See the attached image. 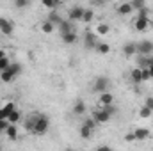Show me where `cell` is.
<instances>
[{"instance_id": "obj_1", "label": "cell", "mask_w": 153, "mask_h": 151, "mask_svg": "<svg viewBox=\"0 0 153 151\" xmlns=\"http://www.w3.org/2000/svg\"><path fill=\"white\" fill-rule=\"evenodd\" d=\"M48 126H50V119L46 115H38V119H36L34 128H32L30 133H34V135H45L48 132Z\"/></svg>"}, {"instance_id": "obj_2", "label": "cell", "mask_w": 153, "mask_h": 151, "mask_svg": "<svg viewBox=\"0 0 153 151\" xmlns=\"http://www.w3.org/2000/svg\"><path fill=\"white\" fill-rule=\"evenodd\" d=\"M150 25H152L150 16H137L135 21H134V29H135L137 32H146V30L150 29Z\"/></svg>"}, {"instance_id": "obj_3", "label": "cell", "mask_w": 153, "mask_h": 151, "mask_svg": "<svg viewBox=\"0 0 153 151\" xmlns=\"http://www.w3.org/2000/svg\"><path fill=\"white\" fill-rule=\"evenodd\" d=\"M153 53V41H141L137 43V55H152Z\"/></svg>"}, {"instance_id": "obj_4", "label": "cell", "mask_w": 153, "mask_h": 151, "mask_svg": "<svg viewBox=\"0 0 153 151\" xmlns=\"http://www.w3.org/2000/svg\"><path fill=\"white\" fill-rule=\"evenodd\" d=\"M111 117H112V115L107 112L103 107H102L100 110H96V112L93 114V119H94L98 124H105V123H109V121H111Z\"/></svg>"}, {"instance_id": "obj_5", "label": "cell", "mask_w": 153, "mask_h": 151, "mask_svg": "<svg viewBox=\"0 0 153 151\" xmlns=\"http://www.w3.org/2000/svg\"><path fill=\"white\" fill-rule=\"evenodd\" d=\"M107 87H109V78H107V76H98V78L94 80L93 89H94L96 93H103V91H107Z\"/></svg>"}, {"instance_id": "obj_6", "label": "cell", "mask_w": 153, "mask_h": 151, "mask_svg": "<svg viewBox=\"0 0 153 151\" xmlns=\"http://www.w3.org/2000/svg\"><path fill=\"white\" fill-rule=\"evenodd\" d=\"M70 21H82V16H84V7L80 5H75L70 9Z\"/></svg>"}, {"instance_id": "obj_7", "label": "cell", "mask_w": 153, "mask_h": 151, "mask_svg": "<svg viewBox=\"0 0 153 151\" xmlns=\"http://www.w3.org/2000/svg\"><path fill=\"white\" fill-rule=\"evenodd\" d=\"M13 110H16V103L14 101H7L5 105H2L0 107V119H7Z\"/></svg>"}, {"instance_id": "obj_8", "label": "cell", "mask_w": 153, "mask_h": 151, "mask_svg": "<svg viewBox=\"0 0 153 151\" xmlns=\"http://www.w3.org/2000/svg\"><path fill=\"white\" fill-rule=\"evenodd\" d=\"M13 30H14L13 23H11L9 20H5V18H0V32H2L4 36H11Z\"/></svg>"}, {"instance_id": "obj_9", "label": "cell", "mask_w": 153, "mask_h": 151, "mask_svg": "<svg viewBox=\"0 0 153 151\" xmlns=\"http://www.w3.org/2000/svg\"><path fill=\"white\" fill-rule=\"evenodd\" d=\"M134 135H135V141H148L152 137V132L148 128H137L134 130Z\"/></svg>"}, {"instance_id": "obj_10", "label": "cell", "mask_w": 153, "mask_h": 151, "mask_svg": "<svg viewBox=\"0 0 153 151\" xmlns=\"http://www.w3.org/2000/svg\"><path fill=\"white\" fill-rule=\"evenodd\" d=\"M123 53H125L126 57H134V55H137V43H134V41L126 43V44L123 46Z\"/></svg>"}, {"instance_id": "obj_11", "label": "cell", "mask_w": 153, "mask_h": 151, "mask_svg": "<svg viewBox=\"0 0 153 151\" xmlns=\"http://www.w3.org/2000/svg\"><path fill=\"white\" fill-rule=\"evenodd\" d=\"M116 11H117L119 16H126V14H130L134 9H132V4H130V2H123V4H119V5L116 7Z\"/></svg>"}, {"instance_id": "obj_12", "label": "cell", "mask_w": 153, "mask_h": 151, "mask_svg": "<svg viewBox=\"0 0 153 151\" xmlns=\"http://www.w3.org/2000/svg\"><path fill=\"white\" fill-rule=\"evenodd\" d=\"M84 46H85L87 50L96 48V36H94V34H91V32H87V34H85V38H84Z\"/></svg>"}, {"instance_id": "obj_13", "label": "cell", "mask_w": 153, "mask_h": 151, "mask_svg": "<svg viewBox=\"0 0 153 151\" xmlns=\"http://www.w3.org/2000/svg\"><path fill=\"white\" fill-rule=\"evenodd\" d=\"M5 137L9 139V141H16L18 139V128H16V124H9L7 126V130H5Z\"/></svg>"}, {"instance_id": "obj_14", "label": "cell", "mask_w": 153, "mask_h": 151, "mask_svg": "<svg viewBox=\"0 0 153 151\" xmlns=\"http://www.w3.org/2000/svg\"><path fill=\"white\" fill-rule=\"evenodd\" d=\"M153 62V59L150 55H139L137 57V64H139V68H150V64Z\"/></svg>"}, {"instance_id": "obj_15", "label": "cell", "mask_w": 153, "mask_h": 151, "mask_svg": "<svg viewBox=\"0 0 153 151\" xmlns=\"http://www.w3.org/2000/svg\"><path fill=\"white\" fill-rule=\"evenodd\" d=\"M61 38H62V43H66V44H73V43L76 41V32L75 30H71V32L61 34Z\"/></svg>"}, {"instance_id": "obj_16", "label": "cell", "mask_w": 153, "mask_h": 151, "mask_svg": "<svg viewBox=\"0 0 153 151\" xmlns=\"http://www.w3.org/2000/svg\"><path fill=\"white\" fill-rule=\"evenodd\" d=\"M130 78H132L134 84H141L143 82V71H141V68H134L132 73H130Z\"/></svg>"}, {"instance_id": "obj_17", "label": "cell", "mask_w": 153, "mask_h": 151, "mask_svg": "<svg viewBox=\"0 0 153 151\" xmlns=\"http://www.w3.org/2000/svg\"><path fill=\"white\" fill-rule=\"evenodd\" d=\"M59 30H61V34L71 32V30H73V25H71V21H70V20H62V21L59 23Z\"/></svg>"}, {"instance_id": "obj_18", "label": "cell", "mask_w": 153, "mask_h": 151, "mask_svg": "<svg viewBox=\"0 0 153 151\" xmlns=\"http://www.w3.org/2000/svg\"><path fill=\"white\" fill-rule=\"evenodd\" d=\"M112 101H114V96H112L111 93H107V91L100 93V103H102V105H109V103H112Z\"/></svg>"}, {"instance_id": "obj_19", "label": "cell", "mask_w": 153, "mask_h": 151, "mask_svg": "<svg viewBox=\"0 0 153 151\" xmlns=\"http://www.w3.org/2000/svg\"><path fill=\"white\" fill-rule=\"evenodd\" d=\"M14 78H16V76L11 73V70H9V68H7V70H4V71H0V80H2V82H5V84L13 82Z\"/></svg>"}, {"instance_id": "obj_20", "label": "cell", "mask_w": 153, "mask_h": 151, "mask_svg": "<svg viewBox=\"0 0 153 151\" xmlns=\"http://www.w3.org/2000/svg\"><path fill=\"white\" fill-rule=\"evenodd\" d=\"M93 18H94V11L89 7V9H84V16H82V21L84 23H91L93 21Z\"/></svg>"}, {"instance_id": "obj_21", "label": "cell", "mask_w": 153, "mask_h": 151, "mask_svg": "<svg viewBox=\"0 0 153 151\" xmlns=\"http://www.w3.org/2000/svg\"><path fill=\"white\" fill-rule=\"evenodd\" d=\"M98 53H102V55H107L109 52H111V46L107 44V43H96V48H94Z\"/></svg>"}, {"instance_id": "obj_22", "label": "cell", "mask_w": 153, "mask_h": 151, "mask_svg": "<svg viewBox=\"0 0 153 151\" xmlns=\"http://www.w3.org/2000/svg\"><path fill=\"white\" fill-rule=\"evenodd\" d=\"M109 32H111V27H109L107 23H100V25L96 27V34H98V36H107Z\"/></svg>"}, {"instance_id": "obj_23", "label": "cell", "mask_w": 153, "mask_h": 151, "mask_svg": "<svg viewBox=\"0 0 153 151\" xmlns=\"http://www.w3.org/2000/svg\"><path fill=\"white\" fill-rule=\"evenodd\" d=\"M91 135H93V128L82 124V126H80V137H82V139H91Z\"/></svg>"}, {"instance_id": "obj_24", "label": "cell", "mask_w": 153, "mask_h": 151, "mask_svg": "<svg viewBox=\"0 0 153 151\" xmlns=\"http://www.w3.org/2000/svg\"><path fill=\"white\" fill-rule=\"evenodd\" d=\"M7 121H9V123H13V124H16L18 121H22V114L18 112V109H16V110H13V112L9 114Z\"/></svg>"}, {"instance_id": "obj_25", "label": "cell", "mask_w": 153, "mask_h": 151, "mask_svg": "<svg viewBox=\"0 0 153 151\" xmlns=\"http://www.w3.org/2000/svg\"><path fill=\"white\" fill-rule=\"evenodd\" d=\"M53 27H55V25H53L52 21L45 20V21H43V25H41V30H43L45 34H52V32H53Z\"/></svg>"}, {"instance_id": "obj_26", "label": "cell", "mask_w": 153, "mask_h": 151, "mask_svg": "<svg viewBox=\"0 0 153 151\" xmlns=\"http://www.w3.org/2000/svg\"><path fill=\"white\" fill-rule=\"evenodd\" d=\"M73 112H75L76 115H82V114L85 112V103H84V101H76L75 105H73Z\"/></svg>"}, {"instance_id": "obj_27", "label": "cell", "mask_w": 153, "mask_h": 151, "mask_svg": "<svg viewBox=\"0 0 153 151\" xmlns=\"http://www.w3.org/2000/svg\"><path fill=\"white\" fill-rule=\"evenodd\" d=\"M48 21H52L53 25H59V23L62 21V18H61V16H59L57 13H53V11H52V13L48 14Z\"/></svg>"}, {"instance_id": "obj_28", "label": "cell", "mask_w": 153, "mask_h": 151, "mask_svg": "<svg viewBox=\"0 0 153 151\" xmlns=\"http://www.w3.org/2000/svg\"><path fill=\"white\" fill-rule=\"evenodd\" d=\"M152 114H153V110H150L148 107H143V109L139 110V117H141V119H150Z\"/></svg>"}, {"instance_id": "obj_29", "label": "cell", "mask_w": 153, "mask_h": 151, "mask_svg": "<svg viewBox=\"0 0 153 151\" xmlns=\"http://www.w3.org/2000/svg\"><path fill=\"white\" fill-rule=\"evenodd\" d=\"M30 5V0H14V7L16 9H27Z\"/></svg>"}, {"instance_id": "obj_30", "label": "cell", "mask_w": 153, "mask_h": 151, "mask_svg": "<svg viewBox=\"0 0 153 151\" xmlns=\"http://www.w3.org/2000/svg\"><path fill=\"white\" fill-rule=\"evenodd\" d=\"M9 70H11V73L14 76H18L20 73H22V66L18 64V62H11V66H9Z\"/></svg>"}, {"instance_id": "obj_31", "label": "cell", "mask_w": 153, "mask_h": 151, "mask_svg": "<svg viewBox=\"0 0 153 151\" xmlns=\"http://www.w3.org/2000/svg\"><path fill=\"white\" fill-rule=\"evenodd\" d=\"M130 4H132V9H134V11H139V9H143V7L146 5L144 0H132Z\"/></svg>"}, {"instance_id": "obj_32", "label": "cell", "mask_w": 153, "mask_h": 151, "mask_svg": "<svg viewBox=\"0 0 153 151\" xmlns=\"http://www.w3.org/2000/svg\"><path fill=\"white\" fill-rule=\"evenodd\" d=\"M11 66V61H9V57L5 55V57H2L0 59V71H4V70H7Z\"/></svg>"}, {"instance_id": "obj_33", "label": "cell", "mask_w": 153, "mask_h": 151, "mask_svg": "<svg viewBox=\"0 0 153 151\" xmlns=\"http://www.w3.org/2000/svg\"><path fill=\"white\" fill-rule=\"evenodd\" d=\"M36 119H38V115H32V117H29V121L25 123V128H27L29 132H32V128H34V123H36Z\"/></svg>"}, {"instance_id": "obj_34", "label": "cell", "mask_w": 153, "mask_h": 151, "mask_svg": "<svg viewBox=\"0 0 153 151\" xmlns=\"http://www.w3.org/2000/svg\"><path fill=\"white\" fill-rule=\"evenodd\" d=\"M141 71H143V82H148V80L152 78V73H150V68H141Z\"/></svg>"}, {"instance_id": "obj_35", "label": "cell", "mask_w": 153, "mask_h": 151, "mask_svg": "<svg viewBox=\"0 0 153 151\" xmlns=\"http://www.w3.org/2000/svg\"><path fill=\"white\" fill-rule=\"evenodd\" d=\"M41 4H43V7H46V9H53V7L57 5L53 0H41Z\"/></svg>"}, {"instance_id": "obj_36", "label": "cell", "mask_w": 153, "mask_h": 151, "mask_svg": "<svg viewBox=\"0 0 153 151\" xmlns=\"http://www.w3.org/2000/svg\"><path fill=\"white\" fill-rule=\"evenodd\" d=\"M9 124H11V123H9L7 119H0V133H5V130H7Z\"/></svg>"}, {"instance_id": "obj_37", "label": "cell", "mask_w": 153, "mask_h": 151, "mask_svg": "<svg viewBox=\"0 0 153 151\" xmlns=\"http://www.w3.org/2000/svg\"><path fill=\"white\" fill-rule=\"evenodd\" d=\"M102 107H103V109H105L107 112L111 114V115H114V114L117 112V109H116V107L112 105V103H109V105H102Z\"/></svg>"}, {"instance_id": "obj_38", "label": "cell", "mask_w": 153, "mask_h": 151, "mask_svg": "<svg viewBox=\"0 0 153 151\" xmlns=\"http://www.w3.org/2000/svg\"><path fill=\"white\" fill-rule=\"evenodd\" d=\"M84 124H85V126H89V128H93V130H94V126H96V121H94V119H93V117H89V119H85V121H84Z\"/></svg>"}, {"instance_id": "obj_39", "label": "cell", "mask_w": 153, "mask_h": 151, "mask_svg": "<svg viewBox=\"0 0 153 151\" xmlns=\"http://www.w3.org/2000/svg\"><path fill=\"white\" fill-rule=\"evenodd\" d=\"M144 107H148L150 110H153V96H148V98L144 100Z\"/></svg>"}, {"instance_id": "obj_40", "label": "cell", "mask_w": 153, "mask_h": 151, "mask_svg": "<svg viewBox=\"0 0 153 151\" xmlns=\"http://www.w3.org/2000/svg\"><path fill=\"white\" fill-rule=\"evenodd\" d=\"M137 13H139V14H137V16H150V9H148V7H146V5H144V7H143V9H139V11H137Z\"/></svg>"}, {"instance_id": "obj_41", "label": "cell", "mask_w": 153, "mask_h": 151, "mask_svg": "<svg viewBox=\"0 0 153 151\" xmlns=\"http://www.w3.org/2000/svg\"><path fill=\"white\" fill-rule=\"evenodd\" d=\"M125 141H126V142H132V141H135V135H134V132L126 133V135H125Z\"/></svg>"}, {"instance_id": "obj_42", "label": "cell", "mask_w": 153, "mask_h": 151, "mask_svg": "<svg viewBox=\"0 0 153 151\" xmlns=\"http://www.w3.org/2000/svg\"><path fill=\"white\" fill-rule=\"evenodd\" d=\"M105 0H91V5H103Z\"/></svg>"}, {"instance_id": "obj_43", "label": "cell", "mask_w": 153, "mask_h": 151, "mask_svg": "<svg viewBox=\"0 0 153 151\" xmlns=\"http://www.w3.org/2000/svg\"><path fill=\"white\" fill-rule=\"evenodd\" d=\"M2 57H5V52H4V50L0 48V59H2Z\"/></svg>"}, {"instance_id": "obj_44", "label": "cell", "mask_w": 153, "mask_h": 151, "mask_svg": "<svg viewBox=\"0 0 153 151\" xmlns=\"http://www.w3.org/2000/svg\"><path fill=\"white\" fill-rule=\"evenodd\" d=\"M150 73H152V78H153V62L150 64Z\"/></svg>"}, {"instance_id": "obj_45", "label": "cell", "mask_w": 153, "mask_h": 151, "mask_svg": "<svg viewBox=\"0 0 153 151\" xmlns=\"http://www.w3.org/2000/svg\"><path fill=\"white\" fill-rule=\"evenodd\" d=\"M53 2H55V4H61V2H62V0H53Z\"/></svg>"}, {"instance_id": "obj_46", "label": "cell", "mask_w": 153, "mask_h": 151, "mask_svg": "<svg viewBox=\"0 0 153 151\" xmlns=\"http://www.w3.org/2000/svg\"><path fill=\"white\" fill-rule=\"evenodd\" d=\"M0 148H2V146H0Z\"/></svg>"}]
</instances>
